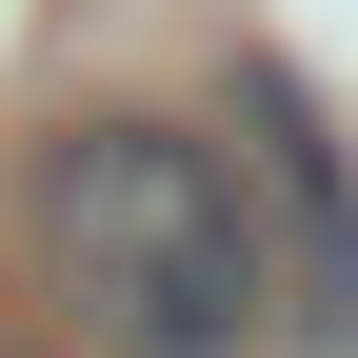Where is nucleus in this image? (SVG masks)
<instances>
[{
  "mask_svg": "<svg viewBox=\"0 0 358 358\" xmlns=\"http://www.w3.org/2000/svg\"><path fill=\"white\" fill-rule=\"evenodd\" d=\"M40 279L100 358H259V219L199 120H60L40 140Z\"/></svg>",
  "mask_w": 358,
  "mask_h": 358,
  "instance_id": "obj_1",
  "label": "nucleus"
},
{
  "mask_svg": "<svg viewBox=\"0 0 358 358\" xmlns=\"http://www.w3.org/2000/svg\"><path fill=\"white\" fill-rule=\"evenodd\" d=\"M219 159H239V219H259V319L299 358H358V159H338V120L299 100L279 60H239Z\"/></svg>",
  "mask_w": 358,
  "mask_h": 358,
  "instance_id": "obj_2",
  "label": "nucleus"
}]
</instances>
